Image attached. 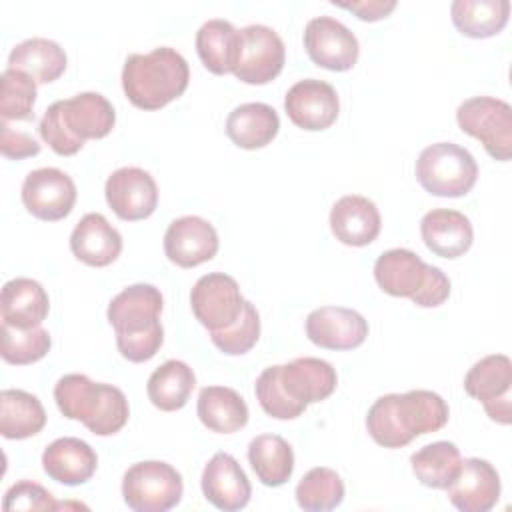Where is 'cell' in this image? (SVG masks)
Masks as SVG:
<instances>
[{"label": "cell", "mask_w": 512, "mask_h": 512, "mask_svg": "<svg viewBox=\"0 0 512 512\" xmlns=\"http://www.w3.org/2000/svg\"><path fill=\"white\" fill-rule=\"evenodd\" d=\"M420 236L426 248L440 258H460L464 256L474 240V228L458 210L436 208L422 216Z\"/></svg>", "instance_id": "obj_22"}, {"label": "cell", "mask_w": 512, "mask_h": 512, "mask_svg": "<svg viewBox=\"0 0 512 512\" xmlns=\"http://www.w3.org/2000/svg\"><path fill=\"white\" fill-rule=\"evenodd\" d=\"M500 490V476L488 460L466 458L446 494L460 512H488L496 506Z\"/></svg>", "instance_id": "obj_19"}, {"label": "cell", "mask_w": 512, "mask_h": 512, "mask_svg": "<svg viewBox=\"0 0 512 512\" xmlns=\"http://www.w3.org/2000/svg\"><path fill=\"white\" fill-rule=\"evenodd\" d=\"M76 202V184L60 168H36L22 182V204L38 220L58 222Z\"/></svg>", "instance_id": "obj_12"}, {"label": "cell", "mask_w": 512, "mask_h": 512, "mask_svg": "<svg viewBox=\"0 0 512 512\" xmlns=\"http://www.w3.org/2000/svg\"><path fill=\"white\" fill-rule=\"evenodd\" d=\"M196 52L212 74H234L240 56V30L228 20L212 18L196 32Z\"/></svg>", "instance_id": "obj_28"}, {"label": "cell", "mask_w": 512, "mask_h": 512, "mask_svg": "<svg viewBox=\"0 0 512 512\" xmlns=\"http://www.w3.org/2000/svg\"><path fill=\"white\" fill-rule=\"evenodd\" d=\"M0 122L34 120L36 82L22 70L6 68L0 76Z\"/></svg>", "instance_id": "obj_37"}, {"label": "cell", "mask_w": 512, "mask_h": 512, "mask_svg": "<svg viewBox=\"0 0 512 512\" xmlns=\"http://www.w3.org/2000/svg\"><path fill=\"white\" fill-rule=\"evenodd\" d=\"M260 338V314L252 302H244V310L238 316V320L218 332H210L212 344L228 354V356H240L246 354L256 346Z\"/></svg>", "instance_id": "obj_39"}, {"label": "cell", "mask_w": 512, "mask_h": 512, "mask_svg": "<svg viewBox=\"0 0 512 512\" xmlns=\"http://www.w3.org/2000/svg\"><path fill=\"white\" fill-rule=\"evenodd\" d=\"M204 498L224 512L242 510L252 496V486L238 464L228 452H216L202 470L200 478Z\"/></svg>", "instance_id": "obj_17"}, {"label": "cell", "mask_w": 512, "mask_h": 512, "mask_svg": "<svg viewBox=\"0 0 512 512\" xmlns=\"http://www.w3.org/2000/svg\"><path fill=\"white\" fill-rule=\"evenodd\" d=\"M414 476L428 488L446 490L458 476L462 466L460 450L454 442L438 440L422 446L410 456Z\"/></svg>", "instance_id": "obj_35"}, {"label": "cell", "mask_w": 512, "mask_h": 512, "mask_svg": "<svg viewBox=\"0 0 512 512\" xmlns=\"http://www.w3.org/2000/svg\"><path fill=\"white\" fill-rule=\"evenodd\" d=\"M448 416V404L432 390L384 394L368 408L366 430L376 444L402 448L416 436L444 428Z\"/></svg>", "instance_id": "obj_1"}, {"label": "cell", "mask_w": 512, "mask_h": 512, "mask_svg": "<svg viewBox=\"0 0 512 512\" xmlns=\"http://www.w3.org/2000/svg\"><path fill=\"white\" fill-rule=\"evenodd\" d=\"M164 344V328L154 326L144 332H134V334H116V346L122 358L134 364L148 362L156 356L160 346Z\"/></svg>", "instance_id": "obj_42"}, {"label": "cell", "mask_w": 512, "mask_h": 512, "mask_svg": "<svg viewBox=\"0 0 512 512\" xmlns=\"http://www.w3.org/2000/svg\"><path fill=\"white\" fill-rule=\"evenodd\" d=\"M162 308V292L152 284L140 282L118 292L110 300L106 316L116 334H134L160 326Z\"/></svg>", "instance_id": "obj_18"}, {"label": "cell", "mask_w": 512, "mask_h": 512, "mask_svg": "<svg viewBox=\"0 0 512 512\" xmlns=\"http://www.w3.org/2000/svg\"><path fill=\"white\" fill-rule=\"evenodd\" d=\"M196 386L194 370L182 360H166L148 378L150 402L162 412H176L186 406Z\"/></svg>", "instance_id": "obj_33"}, {"label": "cell", "mask_w": 512, "mask_h": 512, "mask_svg": "<svg viewBox=\"0 0 512 512\" xmlns=\"http://www.w3.org/2000/svg\"><path fill=\"white\" fill-rule=\"evenodd\" d=\"M244 302L238 282L224 272L200 276L190 290L192 314L210 332L232 326L242 314Z\"/></svg>", "instance_id": "obj_8"}, {"label": "cell", "mask_w": 512, "mask_h": 512, "mask_svg": "<svg viewBox=\"0 0 512 512\" xmlns=\"http://www.w3.org/2000/svg\"><path fill=\"white\" fill-rule=\"evenodd\" d=\"M448 296H450V278L438 266H430L426 282L422 290L412 298V302L420 308H436L444 304Z\"/></svg>", "instance_id": "obj_44"}, {"label": "cell", "mask_w": 512, "mask_h": 512, "mask_svg": "<svg viewBox=\"0 0 512 512\" xmlns=\"http://www.w3.org/2000/svg\"><path fill=\"white\" fill-rule=\"evenodd\" d=\"M46 426V410L42 402L18 388L0 392V434L8 440H24L38 434Z\"/></svg>", "instance_id": "obj_31"}, {"label": "cell", "mask_w": 512, "mask_h": 512, "mask_svg": "<svg viewBox=\"0 0 512 512\" xmlns=\"http://www.w3.org/2000/svg\"><path fill=\"white\" fill-rule=\"evenodd\" d=\"M254 392H256V398H258L262 410L276 420H294L300 414H304V410H306V406L294 402L284 392V388L280 384V376H278V364L268 366L260 372V376L256 378V384H254Z\"/></svg>", "instance_id": "obj_40"}, {"label": "cell", "mask_w": 512, "mask_h": 512, "mask_svg": "<svg viewBox=\"0 0 512 512\" xmlns=\"http://www.w3.org/2000/svg\"><path fill=\"white\" fill-rule=\"evenodd\" d=\"M452 24L468 38L496 36L508 22V0H454L450 6Z\"/></svg>", "instance_id": "obj_34"}, {"label": "cell", "mask_w": 512, "mask_h": 512, "mask_svg": "<svg viewBox=\"0 0 512 512\" xmlns=\"http://www.w3.org/2000/svg\"><path fill=\"white\" fill-rule=\"evenodd\" d=\"M278 376L284 392L302 406L326 400L338 384L336 368L330 362L312 356L278 364Z\"/></svg>", "instance_id": "obj_20"}, {"label": "cell", "mask_w": 512, "mask_h": 512, "mask_svg": "<svg viewBox=\"0 0 512 512\" xmlns=\"http://www.w3.org/2000/svg\"><path fill=\"white\" fill-rule=\"evenodd\" d=\"M184 482L168 462L144 460L132 464L122 478V496L134 512H166L182 500Z\"/></svg>", "instance_id": "obj_6"}, {"label": "cell", "mask_w": 512, "mask_h": 512, "mask_svg": "<svg viewBox=\"0 0 512 512\" xmlns=\"http://www.w3.org/2000/svg\"><path fill=\"white\" fill-rule=\"evenodd\" d=\"M460 130L478 138L486 152L500 162L512 156V108L508 102L492 96H474L456 110Z\"/></svg>", "instance_id": "obj_7"}, {"label": "cell", "mask_w": 512, "mask_h": 512, "mask_svg": "<svg viewBox=\"0 0 512 512\" xmlns=\"http://www.w3.org/2000/svg\"><path fill=\"white\" fill-rule=\"evenodd\" d=\"M196 412L200 422L218 434H234L248 424V406L244 398L228 386L202 388Z\"/></svg>", "instance_id": "obj_30"}, {"label": "cell", "mask_w": 512, "mask_h": 512, "mask_svg": "<svg viewBox=\"0 0 512 512\" xmlns=\"http://www.w3.org/2000/svg\"><path fill=\"white\" fill-rule=\"evenodd\" d=\"M304 48L308 58L326 70L346 72L354 68L360 44L354 32L332 16H316L304 28Z\"/></svg>", "instance_id": "obj_11"}, {"label": "cell", "mask_w": 512, "mask_h": 512, "mask_svg": "<svg viewBox=\"0 0 512 512\" xmlns=\"http://www.w3.org/2000/svg\"><path fill=\"white\" fill-rule=\"evenodd\" d=\"M248 462L256 478L270 488L286 484L294 472L292 446L278 434H260L248 444Z\"/></svg>", "instance_id": "obj_32"}, {"label": "cell", "mask_w": 512, "mask_h": 512, "mask_svg": "<svg viewBox=\"0 0 512 512\" xmlns=\"http://www.w3.org/2000/svg\"><path fill=\"white\" fill-rule=\"evenodd\" d=\"M70 250L80 262L104 268L120 256L122 236L100 212H88L70 234Z\"/></svg>", "instance_id": "obj_23"}, {"label": "cell", "mask_w": 512, "mask_h": 512, "mask_svg": "<svg viewBox=\"0 0 512 512\" xmlns=\"http://www.w3.org/2000/svg\"><path fill=\"white\" fill-rule=\"evenodd\" d=\"M332 4L356 14L364 22L382 20L396 8L394 0H386V2L384 0H368V2L366 0L364 2H336V0H332Z\"/></svg>", "instance_id": "obj_45"}, {"label": "cell", "mask_w": 512, "mask_h": 512, "mask_svg": "<svg viewBox=\"0 0 512 512\" xmlns=\"http://www.w3.org/2000/svg\"><path fill=\"white\" fill-rule=\"evenodd\" d=\"M0 152L10 160H24L40 154V144L26 132L12 130L8 124L0 122Z\"/></svg>", "instance_id": "obj_43"}, {"label": "cell", "mask_w": 512, "mask_h": 512, "mask_svg": "<svg viewBox=\"0 0 512 512\" xmlns=\"http://www.w3.org/2000/svg\"><path fill=\"white\" fill-rule=\"evenodd\" d=\"M280 130L278 112L264 102L236 106L226 118V136L244 150L268 146Z\"/></svg>", "instance_id": "obj_27"}, {"label": "cell", "mask_w": 512, "mask_h": 512, "mask_svg": "<svg viewBox=\"0 0 512 512\" xmlns=\"http://www.w3.org/2000/svg\"><path fill=\"white\" fill-rule=\"evenodd\" d=\"M190 82L186 58L160 46L146 54H128L122 68V90L140 110H160L180 98Z\"/></svg>", "instance_id": "obj_3"}, {"label": "cell", "mask_w": 512, "mask_h": 512, "mask_svg": "<svg viewBox=\"0 0 512 512\" xmlns=\"http://www.w3.org/2000/svg\"><path fill=\"white\" fill-rule=\"evenodd\" d=\"M220 240L216 228L202 216H180L164 234V254L180 268H194L212 260Z\"/></svg>", "instance_id": "obj_15"}, {"label": "cell", "mask_w": 512, "mask_h": 512, "mask_svg": "<svg viewBox=\"0 0 512 512\" xmlns=\"http://www.w3.org/2000/svg\"><path fill=\"white\" fill-rule=\"evenodd\" d=\"M64 48L48 38H28L16 44L8 54V68L26 72L36 84H50L66 70Z\"/></svg>", "instance_id": "obj_29"}, {"label": "cell", "mask_w": 512, "mask_h": 512, "mask_svg": "<svg viewBox=\"0 0 512 512\" xmlns=\"http://www.w3.org/2000/svg\"><path fill=\"white\" fill-rule=\"evenodd\" d=\"M286 48L280 34L266 24H250L240 30V56L234 76L252 86L272 82L284 68Z\"/></svg>", "instance_id": "obj_9"}, {"label": "cell", "mask_w": 512, "mask_h": 512, "mask_svg": "<svg viewBox=\"0 0 512 512\" xmlns=\"http://www.w3.org/2000/svg\"><path fill=\"white\" fill-rule=\"evenodd\" d=\"M426 264L416 252L408 248H392L382 252L374 262L376 284L390 296L414 298L428 276Z\"/></svg>", "instance_id": "obj_25"}, {"label": "cell", "mask_w": 512, "mask_h": 512, "mask_svg": "<svg viewBox=\"0 0 512 512\" xmlns=\"http://www.w3.org/2000/svg\"><path fill=\"white\" fill-rule=\"evenodd\" d=\"M414 172L428 194L460 198L474 188L478 164L466 148L454 142H436L420 152Z\"/></svg>", "instance_id": "obj_5"}, {"label": "cell", "mask_w": 512, "mask_h": 512, "mask_svg": "<svg viewBox=\"0 0 512 512\" xmlns=\"http://www.w3.org/2000/svg\"><path fill=\"white\" fill-rule=\"evenodd\" d=\"M98 466L94 448L74 436L56 438L44 448L42 468L54 482L66 486H80L88 482Z\"/></svg>", "instance_id": "obj_24"}, {"label": "cell", "mask_w": 512, "mask_h": 512, "mask_svg": "<svg viewBox=\"0 0 512 512\" xmlns=\"http://www.w3.org/2000/svg\"><path fill=\"white\" fill-rule=\"evenodd\" d=\"M104 196L112 212L126 222L144 220L152 216L158 206L156 180L138 166L114 170L104 184Z\"/></svg>", "instance_id": "obj_13"}, {"label": "cell", "mask_w": 512, "mask_h": 512, "mask_svg": "<svg viewBox=\"0 0 512 512\" xmlns=\"http://www.w3.org/2000/svg\"><path fill=\"white\" fill-rule=\"evenodd\" d=\"M54 400L64 418L82 422L96 436L120 432L130 416L118 386L94 382L86 374H64L54 386Z\"/></svg>", "instance_id": "obj_4"}, {"label": "cell", "mask_w": 512, "mask_h": 512, "mask_svg": "<svg viewBox=\"0 0 512 512\" xmlns=\"http://www.w3.org/2000/svg\"><path fill=\"white\" fill-rule=\"evenodd\" d=\"M344 482L336 470L316 466L308 470L296 484V502L308 512L334 510L344 500Z\"/></svg>", "instance_id": "obj_36"}, {"label": "cell", "mask_w": 512, "mask_h": 512, "mask_svg": "<svg viewBox=\"0 0 512 512\" xmlns=\"http://www.w3.org/2000/svg\"><path fill=\"white\" fill-rule=\"evenodd\" d=\"M284 110L294 126L308 132H318L336 122L340 100L332 84L316 78H304L286 92Z\"/></svg>", "instance_id": "obj_14"}, {"label": "cell", "mask_w": 512, "mask_h": 512, "mask_svg": "<svg viewBox=\"0 0 512 512\" xmlns=\"http://www.w3.org/2000/svg\"><path fill=\"white\" fill-rule=\"evenodd\" d=\"M116 124L114 106L98 92H80L68 100H56L38 124L40 138L58 154L72 156L86 140H98L112 132Z\"/></svg>", "instance_id": "obj_2"}, {"label": "cell", "mask_w": 512, "mask_h": 512, "mask_svg": "<svg viewBox=\"0 0 512 512\" xmlns=\"http://www.w3.org/2000/svg\"><path fill=\"white\" fill-rule=\"evenodd\" d=\"M306 336L326 350H354L368 336L366 318L344 306H320L306 318Z\"/></svg>", "instance_id": "obj_16"}, {"label": "cell", "mask_w": 512, "mask_h": 512, "mask_svg": "<svg viewBox=\"0 0 512 512\" xmlns=\"http://www.w3.org/2000/svg\"><path fill=\"white\" fill-rule=\"evenodd\" d=\"M50 310V300L40 282L20 276L2 286L0 316L2 324L28 330L40 326Z\"/></svg>", "instance_id": "obj_26"}, {"label": "cell", "mask_w": 512, "mask_h": 512, "mask_svg": "<svg viewBox=\"0 0 512 512\" xmlns=\"http://www.w3.org/2000/svg\"><path fill=\"white\" fill-rule=\"evenodd\" d=\"M2 334V348L0 354L4 362L14 364V366H26L42 360L50 348H52V338L48 330L42 326L20 330L2 324L0 328Z\"/></svg>", "instance_id": "obj_38"}, {"label": "cell", "mask_w": 512, "mask_h": 512, "mask_svg": "<svg viewBox=\"0 0 512 512\" xmlns=\"http://www.w3.org/2000/svg\"><path fill=\"white\" fill-rule=\"evenodd\" d=\"M62 504L54 500V496L40 484L32 480H20L12 484L6 494L2 508L4 512L14 510H58Z\"/></svg>", "instance_id": "obj_41"}, {"label": "cell", "mask_w": 512, "mask_h": 512, "mask_svg": "<svg viewBox=\"0 0 512 512\" xmlns=\"http://www.w3.org/2000/svg\"><path fill=\"white\" fill-rule=\"evenodd\" d=\"M468 396L484 404L490 420L498 424L512 422V362L506 354H490L480 358L464 376Z\"/></svg>", "instance_id": "obj_10"}, {"label": "cell", "mask_w": 512, "mask_h": 512, "mask_svg": "<svg viewBox=\"0 0 512 512\" xmlns=\"http://www.w3.org/2000/svg\"><path fill=\"white\" fill-rule=\"evenodd\" d=\"M382 228V218L376 204L360 194L338 198L330 210V230L338 242L346 246L372 244Z\"/></svg>", "instance_id": "obj_21"}]
</instances>
